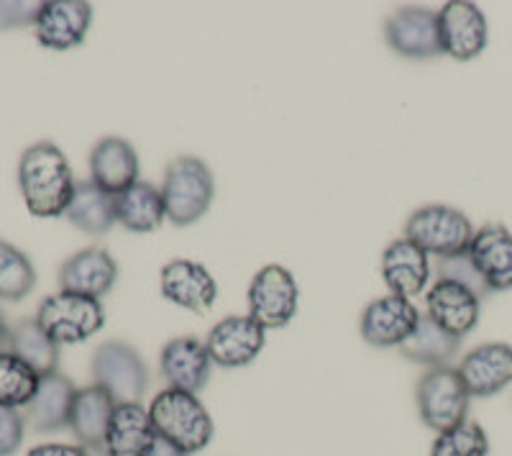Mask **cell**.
I'll return each mask as SVG.
<instances>
[{
	"label": "cell",
	"instance_id": "7",
	"mask_svg": "<svg viewBox=\"0 0 512 456\" xmlns=\"http://www.w3.org/2000/svg\"><path fill=\"white\" fill-rule=\"evenodd\" d=\"M36 321L59 346L82 344L105 326V308L95 298L57 293L41 300Z\"/></svg>",
	"mask_w": 512,
	"mask_h": 456
},
{
	"label": "cell",
	"instance_id": "26",
	"mask_svg": "<svg viewBox=\"0 0 512 456\" xmlns=\"http://www.w3.org/2000/svg\"><path fill=\"white\" fill-rule=\"evenodd\" d=\"M116 218L123 228L134 231V234L157 231L167 218L162 190L154 188L152 182L139 180L116 195Z\"/></svg>",
	"mask_w": 512,
	"mask_h": 456
},
{
	"label": "cell",
	"instance_id": "27",
	"mask_svg": "<svg viewBox=\"0 0 512 456\" xmlns=\"http://www.w3.org/2000/svg\"><path fill=\"white\" fill-rule=\"evenodd\" d=\"M8 351L16 354L21 362L29 364L39 377L54 375L59 367V344L39 326L36 318H31V321H18L11 328Z\"/></svg>",
	"mask_w": 512,
	"mask_h": 456
},
{
	"label": "cell",
	"instance_id": "17",
	"mask_svg": "<svg viewBox=\"0 0 512 456\" xmlns=\"http://www.w3.org/2000/svg\"><path fill=\"white\" fill-rule=\"evenodd\" d=\"M162 295L192 313H208L218 298V285L208 269L190 259H175L162 267Z\"/></svg>",
	"mask_w": 512,
	"mask_h": 456
},
{
	"label": "cell",
	"instance_id": "12",
	"mask_svg": "<svg viewBox=\"0 0 512 456\" xmlns=\"http://www.w3.org/2000/svg\"><path fill=\"white\" fill-rule=\"evenodd\" d=\"M267 344V328L251 316H228L210 328L205 346L213 364L221 367H246L262 354Z\"/></svg>",
	"mask_w": 512,
	"mask_h": 456
},
{
	"label": "cell",
	"instance_id": "4",
	"mask_svg": "<svg viewBox=\"0 0 512 456\" xmlns=\"http://www.w3.org/2000/svg\"><path fill=\"white\" fill-rule=\"evenodd\" d=\"M428 257L446 259L469 252L474 239L472 221L451 205H423L405 223V236Z\"/></svg>",
	"mask_w": 512,
	"mask_h": 456
},
{
	"label": "cell",
	"instance_id": "38",
	"mask_svg": "<svg viewBox=\"0 0 512 456\" xmlns=\"http://www.w3.org/2000/svg\"><path fill=\"white\" fill-rule=\"evenodd\" d=\"M88 454L90 456H111V454H108V451L103 449V446H95V449H88Z\"/></svg>",
	"mask_w": 512,
	"mask_h": 456
},
{
	"label": "cell",
	"instance_id": "25",
	"mask_svg": "<svg viewBox=\"0 0 512 456\" xmlns=\"http://www.w3.org/2000/svg\"><path fill=\"white\" fill-rule=\"evenodd\" d=\"M67 221L75 228L85 231L90 236H103L111 231L116 218V195L105 193L103 188H98L93 180L77 182L75 195L70 200V208H67Z\"/></svg>",
	"mask_w": 512,
	"mask_h": 456
},
{
	"label": "cell",
	"instance_id": "34",
	"mask_svg": "<svg viewBox=\"0 0 512 456\" xmlns=\"http://www.w3.org/2000/svg\"><path fill=\"white\" fill-rule=\"evenodd\" d=\"M44 3H21V0H0V29L36 24Z\"/></svg>",
	"mask_w": 512,
	"mask_h": 456
},
{
	"label": "cell",
	"instance_id": "21",
	"mask_svg": "<svg viewBox=\"0 0 512 456\" xmlns=\"http://www.w3.org/2000/svg\"><path fill=\"white\" fill-rule=\"evenodd\" d=\"M382 277L384 285L390 287V295L413 300L431 280V257L413 241H392L382 254Z\"/></svg>",
	"mask_w": 512,
	"mask_h": 456
},
{
	"label": "cell",
	"instance_id": "6",
	"mask_svg": "<svg viewBox=\"0 0 512 456\" xmlns=\"http://www.w3.org/2000/svg\"><path fill=\"white\" fill-rule=\"evenodd\" d=\"M415 398H418V410L425 426L443 433L466 421L472 395L466 390L459 369L436 367L420 377Z\"/></svg>",
	"mask_w": 512,
	"mask_h": 456
},
{
	"label": "cell",
	"instance_id": "20",
	"mask_svg": "<svg viewBox=\"0 0 512 456\" xmlns=\"http://www.w3.org/2000/svg\"><path fill=\"white\" fill-rule=\"evenodd\" d=\"M90 180L118 195L139 182V154L121 136H105L90 152Z\"/></svg>",
	"mask_w": 512,
	"mask_h": 456
},
{
	"label": "cell",
	"instance_id": "24",
	"mask_svg": "<svg viewBox=\"0 0 512 456\" xmlns=\"http://www.w3.org/2000/svg\"><path fill=\"white\" fill-rule=\"evenodd\" d=\"M113 410H116V400L103 387L90 385L77 390L70 416V431L75 433L80 446L95 449V446L105 444V433L111 426Z\"/></svg>",
	"mask_w": 512,
	"mask_h": 456
},
{
	"label": "cell",
	"instance_id": "36",
	"mask_svg": "<svg viewBox=\"0 0 512 456\" xmlns=\"http://www.w3.org/2000/svg\"><path fill=\"white\" fill-rule=\"evenodd\" d=\"M149 456H187V454H185V451L177 449V446L167 444V441H164V439H159L157 446H154L152 454H149Z\"/></svg>",
	"mask_w": 512,
	"mask_h": 456
},
{
	"label": "cell",
	"instance_id": "1",
	"mask_svg": "<svg viewBox=\"0 0 512 456\" xmlns=\"http://www.w3.org/2000/svg\"><path fill=\"white\" fill-rule=\"evenodd\" d=\"M18 185L31 216L59 218L70 208L77 182L62 149L52 141H39L18 162Z\"/></svg>",
	"mask_w": 512,
	"mask_h": 456
},
{
	"label": "cell",
	"instance_id": "19",
	"mask_svg": "<svg viewBox=\"0 0 512 456\" xmlns=\"http://www.w3.org/2000/svg\"><path fill=\"white\" fill-rule=\"evenodd\" d=\"M459 375L472 398H492L512 382V346H477L461 359Z\"/></svg>",
	"mask_w": 512,
	"mask_h": 456
},
{
	"label": "cell",
	"instance_id": "5",
	"mask_svg": "<svg viewBox=\"0 0 512 456\" xmlns=\"http://www.w3.org/2000/svg\"><path fill=\"white\" fill-rule=\"evenodd\" d=\"M95 385L103 387L116 405L141 403L149 387V367L144 357L126 341H105L95 349L90 364Z\"/></svg>",
	"mask_w": 512,
	"mask_h": 456
},
{
	"label": "cell",
	"instance_id": "22",
	"mask_svg": "<svg viewBox=\"0 0 512 456\" xmlns=\"http://www.w3.org/2000/svg\"><path fill=\"white\" fill-rule=\"evenodd\" d=\"M157 441L159 433L149 410L141 403H123L113 410L103 449L111 456H149Z\"/></svg>",
	"mask_w": 512,
	"mask_h": 456
},
{
	"label": "cell",
	"instance_id": "18",
	"mask_svg": "<svg viewBox=\"0 0 512 456\" xmlns=\"http://www.w3.org/2000/svg\"><path fill=\"white\" fill-rule=\"evenodd\" d=\"M118 280V264L105 249H82L72 254L59 267V285L62 293L85 295V298L100 300L113 290Z\"/></svg>",
	"mask_w": 512,
	"mask_h": 456
},
{
	"label": "cell",
	"instance_id": "8",
	"mask_svg": "<svg viewBox=\"0 0 512 456\" xmlns=\"http://www.w3.org/2000/svg\"><path fill=\"white\" fill-rule=\"evenodd\" d=\"M297 300L295 277L280 264H267L249 285V316L264 328H285L295 318Z\"/></svg>",
	"mask_w": 512,
	"mask_h": 456
},
{
	"label": "cell",
	"instance_id": "23",
	"mask_svg": "<svg viewBox=\"0 0 512 456\" xmlns=\"http://www.w3.org/2000/svg\"><path fill=\"white\" fill-rule=\"evenodd\" d=\"M77 387L70 377L54 375L41 377L34 398L26 405V423L39 433H54L70 426L72 405H75Z\"/></svg>",
	"mask_w": 512,
	"mask_h": 456
},
{
	"label": "cell",
	"instance_id": "9",
	"mask_svg": "<svg viewBox=\"0 0 512 456\" xmlns=\"http://www.w3.org/2000/svg\"><path fill=\"white\" fill-rule=\"evenodd\" d=\"M441 49L448 57L469 62L487 49L489 29L482 8L469 0H451L438 11Z\"/></svg>",
	"mask_w": 512,
	"mask_h": 456
},
{
	"label": "cell",
	"instance_id": "33",
	"mask_svg": "<svg viewBox=\"0 0 512 456\" xmlns=\"http://www.w3.org/2000/svg\"><path fill=\"white\" fill-rule=\"evenodd\" d=\"M26 418L21 410L0 405V456H13L24 444Z\"/></svg>",
	"mask_w": 512,
	"mask_h": 456
},
{
	"label": "cell",
	"instance_id": "14",
	"mask_svg": "<svg viewBox=\"0 0 512 456\" xmlns=\"http://www.w3.org/2000/svg\"><path fill=\"white\" fill-rule=\"evenodd\" d=\"M428 305V318L448 331V334L464 339L472 334L479 323V310H482V298L474 290L451 280H436L425 295Z\"/></svg>",
	"mask_w": 512,
	"mask_h": 456
},
{
	"label": "cell",
	"instance_id": "31",
	"mask_svg": "<svg viewBox=\"0 0 512 456\" xmlns=\"http://www.w3.org/2000/svg\"><path fill=\"white\" fill-rule=\"evenodd\" d=\"M489 454V439L484 428L477 421L459 423L451 431L438 433V439L433 441L431 456H487Z\"/></svg>",
	"mask_w": 512,
	"mask_h": 456
},
{
	"label": "cell",
	"instance_id": "29",
	"mask_svg": "<svg viewBox=\"0 0 512 456\" xmlns=\"http://www.w3.org/2000/svg\"><path fill=\"white\" fill-rule=\"evenodd\" d=\"M36 285V269L21 249L0 239V300L18 303L31 295Z\"/></svg>",
	"mask_w": 512,
	"mask_h": 456
},
{
	"label": "cell",
	"instance_id": "3",
	"mask_svg": "<svg viewBox=\"0 0 512 456\" xmlns=\"http://www.w3.org/2000/svg\"><path fill=\"white\" fill-rule=\"evenodd\" d=\"M216 182L208 164L198 157H177L167 167L162 185L164 211L175 226H190L208 213Z\"/></svg>",
	"mask_w": 512,
	"mask_h": 456
},
{
	"label": "cell",
	"instance_id": "15",
	"mask_svg": "<svg viewBox=\"0 0 512 456\" xmlns=\"http://www.w3.org/2000/svg\"><path fill=\"white\" fill-rule=\"evenodd\" d=\"M466 254L482 275L489 293L512 290V234L502 223H487L474 231Z\"/></svg>",
	"mask_w": 512,
	"mask_h": 456
},
{
	"label": "cell",
	"instance_id": "11",
	"mask_svg": "<svg viewBox=\"0 0 512 456\" xmlns=\"http://www.w3.org/2000/svg\"><path fill=\"white\" fill-rule=\"evenodd\" d=\"M420 310L413 300L400 295H384L372 300L361 313V336L372 346H402L420 323Z\"/></svg>",
	"mask_w": 512,
	"mask_h": 456
},
{
	"label": "cell",
	"instance_id": "32",
	"mask_svg": "<svg viewBox=\"0 0 512 456\" xmlns=\"http://www.w3.org/2000/svg\"><path fill=\"white\" fill-rule=\"evenodd\" d=\"M436 272H438V280H451V282H459V285L469 287L474 293L482 298L487 295V285H484L482 275L477 272V267L472 264L469 254H456V257H446V259H438L436 262Z\"/></svg>",
	"mask_w": 512,
	"mask_h": 456
},
{
	"label": "cell",
	"instance_id": "37",
	"mask_svg": "<svg viewBox=\"0 0 512 456\" xmlns=\"http://www.w3.org/2000/svg\"><path fill=\"white\" fill-rule=\"evenodd\" d=\"M8 344H11V326H8L3 313H0V354L8 351Z\"/></svg>",
	"mask_w": 512,
	"mask_h": 456
},
{
	"label": "cell",
	"instance_id": "30",
	"mask_svg": "<svg viewBox=\"0 0 512 456\" xmlns=\"http://www.w3.org/2000/svg\"><path fill=\"white\" fill-rule=\"evenodd\" d=\"M41 377L26 362L3 351L0 354V405L3 408H26L34 398Z\"/></svg>",
	"mask_w": 512,
	"mask_h": 456
},
{
	"label": "cell",
	"instance_id": "2",
	"mask_svg": "<svg viewBox=\"0 0 512 456\" xmlns=\"http://www.w3.org/2000/svg\"><path fill=\"white\" fill-rule=\"evenodd\" d=\"M149 416H152L159 439L177 446L187 456L203 451L213 441V433H216L208 408L192 392L167 387L152 400Z\"/></svg>",
	"mask_w": 512,
	"mask_h": 456
},
{
	"label": "cell",
	"instance_id": "13",
	"mask_svg": "<svg viewBox=\"0 0 512 456\" xmlns=\"http://www.w3.org/2000/svg\"><path fill=\"white\" fill-rule=\"evenodd\" d=\"M93 21V6L82 0H49L41 6L34 31L41 47L54 52L80 47Z\"/></svg>",
	"mask_w": 512,
	"mask_h": 456
},
{
	"label": "cell",
	"instance_id": "10",
	"mask_svg": "<svg viewBox=\"0 0 512 456\" xmlns=\"http://www.w3.org/2000/svg\"><path fill=\"white\" fill-rule=\"evenodd\" d=\"M387 44L410 59H431L443 54L438 13L423 6H405L392 13L384 24Z\"/></svg>",
	"mask_w": 512,
	"mask_h": 456
},
{
	"label": "cell",
	"instance_id": "16",
	"mask_svg": "<svg viewBox=\"0 0 512 456\" xmlns=\"http://www.w3.org/2000/svg\"><path fill=\"white\" fill-rule=\"evenodd\" d=\"M159 364H162L167 387L192 392V395H198L208 385L210 369H213L208 346L195 336H177V339L169 341L162 349Z\"/></svg>",
	"mask_w": 512,
	"mask_h": 456
},
{
	"label": "cell",
	"instance_id": "35",
	"mask_svg": "<svg viewBox=\"0 0 512 456\" xmlns=\"http://www.w3.org/2000/svg\"><path fill=\"white\" fill-rule=\"evenodd\" d=\"M26 456H90L85 446L72 444H41L34 446Z\"/></svg>",
	"mask_w": 512,
	"mask_h": 456
},
{
	"label": "cell",
	"instance_id": "28",
	"mask_svg": "<svg viewBox=\"0 0 512 456\" xmlns=\"http://www.w3.org/2000/svg\"><path fill=\"white\" fill-rule=\"evenodd\" d=\"M459 346V336L448 334V331H443L438 323H433L431 318L423 316L420 318L418 328H415V334L400 346V351L402 357H408L410 362L436 369L446 367V364L456 357Z\"/></svg>",
	"mask_w": 512,
	"mask_h": 456
}]
</instances>
